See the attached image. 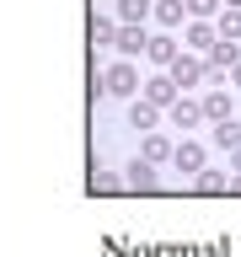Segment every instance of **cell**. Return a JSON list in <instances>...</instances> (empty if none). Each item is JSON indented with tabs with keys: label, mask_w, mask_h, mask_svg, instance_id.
<instances>
[{
	"label": "cell",
	"mask_w": 241,
	"mask_h": 257,
	"mask_svg": "<svg viewBox=\"0 0 241 257\" xmlns=\"http://www.w3.org/2000/svg\"><path fill=\"white\" fill-rule=\"evenodd\" d=\"M156 16L166 27H177V22H182V0H156Z\"/></svg>",
	"instance_id": "obj_18"
},
{
	"label": "cell",
	"mask_w": 241,
	"mask_h": 257,
	"mask_svg": "<svg viewBox=\"0 0 241 257\" xmlns=\"http://www.w3.org/2000/svg\"><path fill=\"white\" fill-rule=\"evenodd\" d=\"M91 43H96V48L118 43V22H112V16H91Z\"/></svg>",
	"instance_id": "obj_11"
},
{
	"label": "cell",
	"mask_w": 241,
	"mask_h": 257,
	"mask_svg": "<svg viewBox=\"0 0 241 257\" xmlns=\"http://www.w3.org/2000/svg\"><path fill=\"white\" fill-rule=\"evenodd\" d=\"M225 6H241V0H225Z\"/></svg>",
	"instance_id": "obj_23"
},
{
	"label": "cell",
	"mask_w": 241,
	"mask_h": 257,
	"mask_svg": "<svg viewBox=\"0 0 241 257\" xmlns=\"http://www.w3.org/2000/svg\"><path fill=\"white\" fill-rule=\"evenodd\" d=\"M150 11H156L150 0H118V22H145Z\"/></svg>",
	"instance_id": "obj_15"
},
{
	"label": "cell",
	"mask_w": 241,
	"mask_h": 257,
	"mask_svg": "<svg viewBox=\"0 0 241 257\" xmlns=\"http://www.w3.org/2000/svg\"><path fill=\"white\" fill-rule=\"evenodd\" d=\"M220 38H241V6H225L220 11Z\"/></svg>",
	"instance_id": "obj_16"
},
{
	"label": "cell",
	"mask_w": 241,
	"mask_h": 257,
	"mask_svg": "<svg viewBox=\"0 0 241 257\" xmlns=\"http://www.w3.org/2000/svg\"><path fill=\"white\" fill-rule=\"evenodd\" d=\"M214 38H220V32L209 27V22H198V16L188 22V43H193V48H214Z\"/></svg>",
	"instance_id": "obj_14"
},
{
	"label": "cell",
	"mask_w": 241,
	"mask_h": 257,
	"mask_svg": "<svg viewBox=\"0 0 241 257\" xmlns=\"http://www.w3.org/2000/svg\"><path fill=\"white\" fill-rule=\"evenodd\" d=\"M172 123H177V128H198V123H204V102L177 96V102H172Z\"/></svg>",
	"instance_id": "obj_6"
},
{
	"label": "cell",
	"mask_w": 241,
	"mask_h": 257,
	"mask_svg": "<svg viewBox=\"0 0 241 257\" xmlns=\"http://www.w3.org/2000/svg\"><path fill=\"white\" fill-rule=\"evenodd\" d=\"M172 166H177V172H188V177H198V172H204V145H198V140H182L172 150Z\"/></svg>",
	"instance_id": "obj_4"
},
{
	"label": "cell",
	"mask_w": 241,
	"mask_h": 257,
	"mask_svg": "<svg viewBox=\"0 0 241 257\" xmlns=\"http://www.w3.org/2000/svg\"><path fill=\"white\" fill-rule=\"evenodd\" d=\"M156 102H145V96H134V102H129V123L134 128H156Z\"/></svg>",
	"instance_id": "obj_9"
},
{
	"label": "cell",
	"mask_w": 241,
	"mask_h": 257,
	"mask_svg": "<svg viewBox=\"0 0 241 257\" xmlns=\"http://www.w3.org/2000/svg\"><path fill=\"white\" fill-rule=\"evenodd\" d=\"M225 182H230V177H225V172H198V188H204V193H220Z\"/></svg>",
	"instance_id": "obj_20"
},
{
	"label": "cell",
	"mask_w": 241,
	"mask_h": 257,
	"mask_svg": "<svg viewBox=\"0 0 241 257\" xmlns=\"http://www.w3.org/2000/svg\"><path fill=\"white\" fill-rule=\"evenodd\" d=\"M145 161H172V145L161 134H145Z\"/></svg>",
	"instance_id": "obj_17"
},
{
	"label": "cell",
	"mask_w": 241,
	"mask_h": 257,
	"mask_svg": "<svg viewBox=\"0 0 241 257\" xmlns=\"http://www.w3.org/2000/svg\"><path fill=\"white\" fill-rule=\"evenodd\" d=\"M177 91H182V86H177L172 75H150V80H145V102H156V107H172Z\"/></svg>",
	"instance_id": "obj_5"
},
{
	"label": "cell",
	"mask_w": 241,
	"mask_h": 257,
	"mask_svg": "<svg viewBox=\"0 0 241 257\" xmlns=\"http://www.w3.org/2000/svg\"><path fill=\"white\" fill-rule=\"evenodd\" d=\"M236 86H241V64H236Z\"/></svg>",
	"instance_id": "obj_22"
},
{
	"label": "cell",
	"mask_w": 241,
	"mask_h": 257,
	"mask_svg": "<svg viewBox=\"0 0 241 257\" xmlns=\"http://www.w3.org/2000/svg\"><path fill=\"white\" fill-rule=\"evenodd\" d=\"M214 11H220V0H188V16H198V22H209Z\"/></svg>",
	"instance_id": "obj_19"
},
{
	"label": "cell",
	"mask_w": 241,
	"mask_h": 257,
	"mask_svg": "<svg viewBox=\"0 0 241 257\" xmlns=\"http://www.w3.org/2000/svg\"><path fill=\"white\" fill-rule=\"evenodd\" d=\"M129 188H156V161H129Z\"/></svg>",
	"instance_id": "obj_10"
},
{
	"label": "cell",
	"mask_w": 241,
	"mask_h": 257,
	"mask_svg": "<svg viewBox=\"0 0 241 257\" xmlns=\"http://www.w3.org/2000/svg\"><path fill=\"white\" fill-rule=\"evenodd\" d=\"M166 75H172L177 86H182V91H188V86H198V80L209 75V59H193V54H177V59L166 64Z\"/></svg>",
	"instance_id": "obj_2"
},
{
	"label": "cell",
	"mask_w": 241,
	"mask_h": 257,
	"mask_svg": "<svg viewBox=\"0 0 241 257\" xmlns=\"http://www.w3.org/2000/svg\"><path fill=\"white\" fill-rule=\"evenodd\" d=\"M145 59H150V64H172V59H177V43H172V38H150Z\"/></svg>",
	"instance_id": "obj_12"
},
{
	"label": "cell",
	"mask_w": 241,
	"mask_h": 257,
	"mask_svg": "<svg viewBox=\"0 0 241 257\" xmlns=\"http://www.w3.org/2000/svg\"><path fill=\"white\" fill-rule=\"evenodd\" d=\"M102 91H107V96H134V91H140V70H134L129 59L107 64V70H102Z\"/></svg>",
	"instance_id": "obj_1"
},
{
	"label": "cell",
	"mask_w": 241,
	"mask_h": 257,
	"mask_svg": "<svg viewBox=\"0 0 241 257\" xmlns=\"http://www.w3.org/2000/svg\"><path fill=\"white\" fill-rule=\"evenodd\" d=\"M204 118H209V123L230 118V96H225V91H209V96H204Z\"/></svg>",
	"instance_id": "obj_13"
},
{
	"label": "cell",
	"mask_w": 241,
	"mask_h": 257,
	"mask_svg": "<svg viewBox=\"0 0 241 257\" xmlns=\"http://www.w3.org/2000/svg\"><path fill=\"white\" fill-rule=\"evenodd\" d=\"M230 156H236V161H230V166H236V188H241V150H230Z\"/></svg>",
	"instance_id": "obj_21"
},
{
	"label": "cell",
	"mask_w": 241,
	"mask_h": 257,
	"mask_svg": "<svg viewBox=\"0 0 241 257\" xmlns=\"http://www.w3.org/2000/svg\"><path fill=\"white\" fill-rule=\"evenodd\" d=\"M209 140L220 145V150H241V123H236V118H220V123H214V134H209Z\"/></svg>",
	"instance_id": "obj_8"
},
{
	"label": "cell",
	"mask_w": 241,
	"mask_h": 257,
	"mask_svg": "<svg viewBox=\"0 0 241 257\" xmlns=\"http://www.w3.org/2000/svg\"><path fill=\"white\" fill-rule=\"evenodd\" d=\"M118 54H124V59H134V54H145V48H150V38H145V22H118Z\"/></svg>",
	"instance_id": "obj_3"
},
{
	"label": "cell",
	"mask_w": 241,
	"mask_h": 257,
	"mask_svg": "<svg viewBox=\"0 0 241 257\" xmlns=\"http://www.w3.org/2000/svg\"><path fill=\"white\" fill-rule=\"evenodd\" d=\"M225 64H241L236 38H214V48H209V75H214V70H225Z\"/></svg>",
	"instance_id": "obj_7"
}]
</instances>
